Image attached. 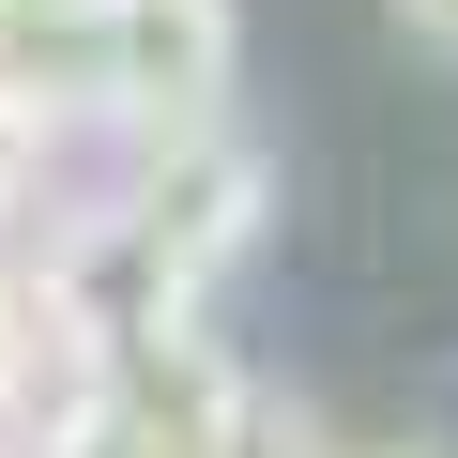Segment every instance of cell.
<instances>
[{
	"mask_svg": "<svg viewBox=\"0 0 458 458\" xmlns=\"http://www.w3.org/2000/svg\"><path fill=\"white\" fill-rule=\"evenodd\" d=\"M31 458H260V397L214 336H153L62 382V412H31Z\"/></svg>",
	"mask_w": 458,
	"mask_h": 458,
	"instance_id": "cell-1",
	"label": "cell"
},
{
	"mask_svg": "<svg viewBox=\"0 0 458 458\" xmlns=\"http://www.w3.org/2000/svg\"><path fill=\"white\" fill-rule=\"evenodd\" d=\"M92 382L77 352H62V306H47V276H16V260H0V412H31V382Z\"/></svg>",
	"mask_w": 458,
	"mask_h": 458,
	"instance_id": "cell-4",
	"label": "cell"
},
{
	"mask_svg": "<svg viewBox=\"0 0 458 458\" xmlns=\"http://www.w3.org/2000/svg\"><path fill=\"white\" fill-rule=\"evenodd\" d=\"M229 92H245V16L229 0H107L92 123H123L138 153H199V138H229Z\"/></svg>",
	"mask_w": 458,
	"mask_h": 458,
	"instance_id": "cell-2",
	"label": "cell"
},
{
	"mask_svg": "<svg viewBox=\"0 0 458 458\" xmlns=\"http://www.w3.org/2000/svg\"><path fill=\"white\" fill-rule=\"evenodd\" d=\"M412 458H428V443H412Z\"/></svg>",
	"mask_w": 458,
	"mask_h": 458,
	"instance_id": "cell-8",
	"label": "cell"
},
{
	"mask_svg": "<svg viewBox=\"0 0 458 458\" xmlns=\"http://www.w3.org/2000/svg\"><path fill=\"white\" fill-rule=\"evenodd\" d=\"M428 458H458V428H443V443H428Z\"/></svg>",
	"mask_w": 458,
	"mask_h": 458,
	"instance_id": "cell-7",
	"label": "cell"
},
{
	"mask_svg": "<svg viewBox=\"0 0 458 458\" xmlns=\"http://www.w3.org/2000/svg\"><path fill=\"white\" fill-rule=\"evenodd\" d=\"M123 229L168 260V291H214L229 276V245L260 229V153L245 138H199V153H153L138 183H123Z\"/></svg>",
	"mask_w": 458,
	"mask_h": 458,
	"instance_id": "cell-3",
	"label": "cell"
},
{
	"mask_svg": "<svg viewBox=\"0 0 458 458\" xmlns=\"http://www.w3.org/2000/svg\"><path fill=\"white\" fill-rule=\"evenodd\" d=\"M0 458H31V412H0Z\"/></svg>",
	"mask_w": 458,
	"mask_h": 458,
	"instance_id": "cell-6",
	"label": "cell"
},
{
	"mask_svg": "<svg viewBox=\"0 0 458 458\" xmlns=\"http://www.w3.org/2000/svg\"><path fill=\"white\" fill-rule=\"evenodd\" d=\"M397 31L412 47H458V0H397Z\"/></svg>",
	"mask_w": 458,
	"mask_h": 458,
	"instance_id": "cell-5",
	"label": "cell"
}]
</instances>
